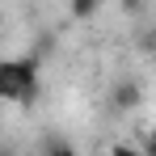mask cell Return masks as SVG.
I'll return each instance as SVG.
<instances>
[{"label": "cell", "instance_id": "6da1fadb", "mask_svg": "<svg viewBox=\"0 0 156 156\" xmlns=\"http://www.w3.org/2000/svg\"><path fill=\"white\" fill-rule=\"evenodd\" d=\"M38 59L26 55V59H0V101L13 105H30L38 101Z\"/></svg>", "mask_w": 156, "mask_h": 156}, {"label": "cell", "instance_id": "7a4b0ae2", "mask_svg": "<svg viewBox=\"0 0 156 156\" xmlns=\"http://www.w3.org/2000/svg\"><path fill=\"white\" fill-rule=\"evenodd\" d=\"M139 101H144L139 80H118V84L110 89V105H114V110H135Z\"/></svg>", "mask_w": 156, "mask_h": 156}, {"label": "cell", "instance_id": "3957f363", "mask_svg": "<svg viewBox=\"0 0 156 156\" xmlns=\"http://www.w3.org/2000/svg\"><path fill=\"white\" fill-rule=\"evenodd\" d=\"M68 13H72V21H93L101 13V0H68Z\"/></svg>", "mask_w": 156, "mask_h": 156}, {"label": "cell", "instance_id": "277c9868", "mask_svg": "<svg viewBox=\"0 0 156 156\" xmlns=\"http://www.w3.org/2000/svg\"><path fill=\"white\" fill-rule=\"evenodd\" d=\"M42 156H80V152L72 148V144H68V139H59V135H51V139L42 144Z\"/></svg>", "mask_w": 156, "mask_h": 156}, {"label": "cell", "instance_id": "5b68a950", "mask_svg": "<svg viewBox=\"0 0 156 156\" xmlns=\"http://www.w3.org/2000/svg\"><path fill=\"white\" fill-rule=\"evenodd\" d=\"M105 156H144V152H139V144H127V139H118V144H114Z\"/></svg>", "mask_w": 156, "mask_h": 156}, {"label": "cell", "instance_id": "8992f818", "mask_svg": "<svg viewBox=\"0 0 156 156\" xmlns=\"http://www.w3.org/2000/svg\"><path fill=\"white\" fill-rule=\"evenodd\" d=\"M139 152H144V156H156V127H148V131H144V144H139Z\"/></svg>", "mask_w": 156, "mask_h": 156}, {"label": "cell", "instance_id": "52a82bcc", "mask_svg": "<svg viewBox=\"0 0 156 156\" xmlns=\"http://www.w3.org/2000/svg\"><path fill=\"white\" fill-rule=\"evenodd\" d=\"M139 47L148 55H156V30H144V34H139Z\"/></svg>", "mask_w": 156, "mask_h": 156}, {"label": "cell", "instance_id": "ba28073f", "mask_svg": "<svg viewBox=\"0 0 156 156\" xmlns=\"http://www.w3.org/2000/svg\"><path fill=\"white\" fill-rule=\"evenodd\" d=\"M118 4H122V13H139V4H144V0H118Z\"/></svg>", "mask_w": 156, "mask_h": 156}, {"label": "cell", "instance_id": "9c48e42d", "mask_svg": "<svg viewBox=\"0 0 156 156\" xmlns=\"http://www.w3.org/2000/svg\"><path fill=\"white\" fill-rule=\"evenodd\" d=\"M0 156H17V148H9V144H0Z\"/></svg>", "mask_w": 156, "mask_h": 156}]
</instances>
